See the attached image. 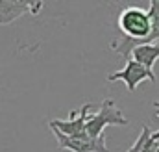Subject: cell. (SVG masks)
Listing matches in <instances>:
<instances>
[{
	"label": "cell",
	"mask_w": 159,
	"mask_h": 152,
	"mask_svg": "<svg viewBox=\"0 0 159 152\" xmlns=\"http://www.w3.org/2000/svg\"><path fill=\"white\" fill-rule=\"evenodd\" d=\"M129 121L128 117L122 113L120 110L115 108L113 98H104L102 106L96 113H89L87 119V135L96 139L100 135H104V128L106 126H126Z\"/></svg>",
	"instance_id": "1"
},
{
	"label": "cell",
	"mask_w": 159,
	"mask_h": 152,
	"mask_svg": "<svg viewBox=\"0 0 159 152\" xmlns=\"http://www.w3.org/2000/svg\"><path fill=\"white\" fill-rule=\"evenodd\" d=\"M124 82L126 83V87H128V91L129 93H135V89H137V85L139 83H143V82H157V76L154 71H150V69H146L144 65H141L139 61H135L133 58H128L126 59V67L122 69V71H117V73H111V74H107V82Z\"/></svg>",
	"instance_id": "2"
},
{
	"label": "cell",
	"mask_w": 159,
	"mask_h": 152,
	"mask_svg": "<svg viewBox=\"0 0 159 152\" xmlns=\"http://www.w3.org/2000/svg\"><path fill=\"white\" fill-rule=\"evenodd\" d=\"M91 112V104L85 102L81 106V110L76 112L72 110L69 113V119H52L50 121V128L59 130L61 134L69 135V137H76V139H87V119ZM93 139V137H91Z\"/></svg>",
	"instance_id": "3"
},
{
	"label": "cell",
	"mask_w": 159,
	"mask_h": 152,
	"mask_svg": "<svg viewBox=\"0 0 159 152\" xmlns=\"http://www.w3.org/2000/svg\"><path fill=\"white\" fill-rule=\"evenodd\" d=\"M57 139V145L63 149V150H70V152H109L107 149V143H106V134L96 137V139H76V137H69L65 134H61L59 130L56 128H50Z\"/></svg>",
	"instance_id": "4"
},
{
	"label": "cell",
	"mask_w": 159,
	"mask_h": 152,
	"mask_svg": "<svg viewBox=\"0 0 159 152\" xmlns=\"http://www.w3.org/2000/svg\"><path fill=\"white\" fill-rule=\"evenodd\" d=\"M43 2H24V0H0V26L11 24L22 15H39Z\"/></svg>",
	"instance_id": "5"
},
{
	"label": "cell",
	"mask_w": 159,
	"mask_h": 152,
	"mask_svg": "<svg viewBox=\"0 0 159 152\" xmlns=\"http://www.w3.org/2000/svg\"><path fill=\"white\" fill-rule=\"evenodd\" d=\"M129 58H133L135 61H139V63L144 65L146 69L154 71V65H156V61L159 59V43L135 46V48L131 50Z\"/></svg>",
	"instance_id": "6"
},
{
	"label": "cell",
	"mask_w": 159,
	"mask_h": 152,
	"mask_svg": "<svg viewBox=\"0 0 159 152\" xmlns=\"http://www.w3.org/2000/svg\"><path fill=\"white\" fill-rule=\"evenodd\" d=\"M128 152H159V141L152 139V132L148 126H143L139 137L135 139L131 149H128Z\"/></svg>",
	"instance_id": "7"
},
{
	"label": "cell",
	"mask_w": 159,
	"mask_h": 152,
	"mask_svg": "<svg viewBox=\"0 0 159 152\" xmlns=\"http://www.w3.org/2000/svg\"><path fill=\"white\" fill-rule=\"evenodd\" d=\"M154 108L159 112V102H154ZM152 139H154V141H159V130L157 132H152Z\"/></svg>",
	"instance_id": "8"
}]
</instances>
